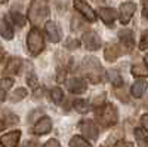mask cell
<instances>
[{
	"label": "cell",
	"instance_id": "1",
	"mask_svg": "<svg viewBox=\"0 0 148 147\" xmlns=\"http://www.w3.org/2000/svg\"><path fill=\"white\" fill-rule=\"evenodd\" d=\"M82 70L84 76L88 77L92 83H99L104 79V68L101 63L93 57H86L82 63Z\"/></svg>",
	"mask_w": 148,
	"mask_h": 147
},
{
	"label": "cell",
	"instance_id": "2",
	"mask_svg": "<svg viewBox=\"0 0 148 147\" xmlns=\"http://www.w3.org/2000/svg\"><path fill=\"white\" fill-rule=\"evenodd\" d=\"M96 119L105 128L116 125L119 120V113L116 106H113L111 103H104L102 106H99L96 108Z\"/></svg>",
	"mask_w": 148,
	"mask_h": 147
},
{
	"label": "cell",
	"instance_id": "3",
	"mask_svg": "<svg viewBox=\"0 0 148 147\" xmlns=\"http://www.w3.org/2000/svg\"><path fill=\"white\" fill-rule=\"evenodd\" d=\"M49 15L47 0H31L28 8V19L31 24L37 26L39 22L45 21Z\"/></svg>",
	"mask_w": 148,
	"mask_h": 147
},
{
	"label": "cell",
	"instance_id": "4",
	"mask_svg": "<svg viewBox=\"0 0 148 147\" xmlns=\"http://www.w3.org/2000/svg\"><path fill=\"white\" fill-rule=\"evenodd\" d=\"M27 48L33 57H37L43 49H45V40H43V34L39 28H31L28 36H27Z\"/></svg>",
	"mask_w": 148,
	"mask_h": 147
},
{
	"label": "cell",
	"instance_id": "5",
	"mask_svg": "<svg viewBox=\"0 0 148 147\" xmlns=\"http://www.w3.org/2000/svg\"><path fill=\"white\" fill-rule=\"evenodd\" d=\"M83 45L88 51H98V49L101 48L102 42H101L99 34H98L96 31L89 30V31H86L83 34Z\"/></svg>",
	"mask_w": 148,
	"mask_h": 147
},
{
	"label": "cell",
	"instance_id": "6",
	"mask_svg": "<svg viewBox=\"0 0 148 147\" xmlns=\"http://www.w3.org/2000/svg\"><path fill=\"white\" fill-rule=\"evenodd\" d=\"M73 3H74L76 10L80 12L86 21H89V22H95L96 21V14H95V10L89 6V3H86L84 0H74Z\"/></svg>",
	"mask_w": 148,
	"mask_h": 147
},
{
	"label": "cell",
	"instance_id": "7",
	"mask_svg": "<svg viewBox=\"0 0 148 147\" xmlns=\"http://www.w3.org/2000/svg\"><path fill=\"white\" fill-rule=\"evenodd\" d=\"M79 128H80L82 134L86 138H90V140H96L98 138V132H99V129H98V126H96V124L93 120H82L79 124Z\"/></svg>",
	"mask_w": 148,
	"mask_h": 147
},
{
	"label": "cell",
	"instance_id": "8",
	"mask_svg": "<svg viewBox=\"0 0 148 147\" xmlns=\"http://www.w3.org/2000/svg\"><path fill=\"white\" fill-rule=\"evenodd\" d=\"M51 129H52V119L47 117V116H42L36 122V125L33 126L31 132L34 135H45V134L51 132Z\"/></svg>",
	"mask_w": 148,
	"mask_h": 147
},
{
	"label": "cell",
	"instance_id": "9",
	"mask_svg": "<svg viewBox=\"0 0 148 147\" xmlns=\"http://www.w3.org/2000/svg\"><path fill=\"white\" fill-rule=\"evenodd\" d=\"M135 10H136V5L132 3V2H126V3H121L120 5L119 18H120V22L123 24V26H126V24L130 21L132 15L135 14Z\"/></svg>",
	"mask_w": 148,
	"mask_h": 147
},
{
	"label": "cell",
	"instance_id": "10",
	"mask_svg": "<svg viewBox=\"0 0 148 147\" xmlns=\"http://www.w3.org/2000/svg\"><path fill=\"white\" fill-rule=\"evenodd\" d=\"M19 138H21V131L19 129L10 131L0 138V147H18Z\"/></svg>",
	"mask_w": 148,
	"mask_h": 147
},
{
	"label": "cell",
	"instance_id": "11",
	"mask_svg": "<svg viewBox=\"0 0 148 147\" xmlns=\"http://www.w3.org/2000/svg\"><path fill=\"white\" fill-rule=\"evenodd\" d=\"M67 88L71 94H83V92H86V89H88V83H86V80H83V79L73 77L67 82Z\"/></svg>",
	"mask_w": 148,
	"mask_h": 147
},
{
	"label": "cell",
	"instance_id": "12",
	"mask_svg": "<svg viewBox=\"0 0 148 147\" xmlns=\"http://www.w3.org/2000/svg\"><path fill=\"white\" fill-rule=\"evenodd\" d=\"M45 30H46V34H47L49 40H51L52 43H59V40H61V28L58 27L56 22L47 21Z\"/></svg>",
	"mask_w": 148,
	"mask_h": 147
},
{
	"label": "cell",
	"instance_id": "13",
	"mask_svg": "<svg viewBox=\"0 0 148 147\" xmlns=\"http://www.w3.org/2000/svg\"><path fill=\"white\" fill-rule=\"evenodd\" d=\"M98 14H99L101 19L107 24V26H113L114 21H116V10L113 8H99L98 10Z\"/></svg>",
	"mask_w": 148,
	"mask_h": 147
},
{
	"label": "cell",
	"instance_id": "14",
	"mask_svg": "<svg viewBox=\"0 0 148 147\" xmlns=\"http://www.w3.org/2000/svg\"><path fill=\"white\" fill-rule=\"evenodd\" d=\"M147 88H148L147 80H145V79H139V80H136V82H135V83L132 85V88H130V94H132L135 98H141V97L145 94Z\"/></svg>",
	"mask_w": 148,
	"mask_h": 147
},
{
	"label": "cell",
	"instance_id": "15",
	"mask_svg": "<svg viewBox=\"0 0 148 147\" xmlns=\"http://www.w3.org/2000/svg\"><path fill=\"white\" fill-rule=\"evenodd\" d=\"M0 36L6 40H10L14 37V30H12L9 21L5 17H0Z\"/></svg>",
	"mask_w": 148,
	"mask_h": 147
},
{
	"label": "cell",
	"instance_id": "16",
	"mask_svg": "<svg viewBox=\"0 0 148 147\" xmlns=\"http://www.w3.org/2000/svg\"><path fill=\"white\" fill-rule=\"evenodd\" d=\"M21 66H22V61L19 58H16V57L9 58L6 68H5V73H8V75H16V73L21 71Z\"/></svg>",
	"mask_w": 148,
	"mask_h": 147
},
{
	"label": "cell",
	"instance_id": "17",
	"mask_svg": "<svg viewBox=\"0 0 148 147\" xmlns=\"http://www.w3.org/2000/svg\"><path fill=\"white\" fill-rule=\"evenodd\" d=\"M119 39L121 40L123 46H126L127 49H132L133 45H135L133 33H132L130 30H121V31H119Z\"/></svg>",
	"mask_w": 148,
	"mask_h": 147
},
{
	"label": "cell",
	"instance_id": "18",
	"mask_svg": "<svg viewBox=\"0 0 148 147\" xmlns=\"http://www.w3.org/2000/svg\"><path fill=\"white\" fill-rule=\"evenodd\" d=\"M120 55V49L117 45H108L105 48V51H104V57L105 59L108 61V63H114V61L119 58Z\"/></svg>",
	"mask_w": 148,
	"mask_h": 147
},
{
	"label": "cell",
	"instance_id": "19",
	"mask_svg": "<svg viewBox=\"0 0 148 147\" xmlns=\"http://www.w3.org/2000/svg\"><path fill=\"white\" fill-rule=\"evenodd\" d=\"M12 85H14V79H10V77H3L0 80V103L6 100V94Z\"/></svg>",
	"mask_w": 148,
	"mask_h": 147
},
{
	"label": "cell",
	"instance_id": "20",
	"mask_svg": "<svg viewBox=\"0 0 148 147\" xmlns=\"http://www.w3.org/2000/svg\"><path fill=\"white\" fill-rule=\"evenodd\" d=\"M70 147H92V144L80 135H74L70 140Z\"/></svg>",
	"mask_w": 148,
	"mask_h": 147
},
{
	"label": "cell",
	"instance_id": "21",
	"mask_svg": "<svg viewBox=\"0 0 148 147\" xmlns=\"http://www.w3.org/2000/svg\"><path fill=\"white\" fill-rule=\"evenodd\" d=\"M73 106H74V108H76L79 113H88L89 108H90V104H89L88 100H74Z\"/></svg>",
	"mask_w": 148,
	"mask_h": 147
},
{
	"label": "cell",
	"instance_id": "22",
	"mask_svg": "<svg viewBox=\"0 0 148 147\" xmlns=\"http://www.w3.org/2000/svg\"><path fill=\"white\" fill-rule=\"evenodd\" d=\"M132 75L135 77H147L148 76V67H145L144 64H135L132 67Z\"/></svg>",
	"mask_w": 148,
	"mask_h": 147
},
{
	"label": "cell",
	"instance_id": "23",
	"mask_svg": "<svg viewBox=\"0 0 148 147\" xmlns=\"http://www.w3.org/2000/svg\"><path fill=\"white\" fill-rule=\"evenodd\" d=\"M108 77H110V82L114 85V86H121L123 85V79H121V76H120V73L117 71V70H111L110 73H108Z\"/></svg>",
	"mask_w": 148,
	"mask_h": 147
},
{
	"label": "cell",
	"instance_id": "24",
	"mask_svg": "<svg viewBox=\"0 0 148 147\" xmlns=\"http://www.w3.org/2000/svg\"><path fill=\"white\" fill-rule=\"evenodd\" d=\"M27 94H28V92L24 89V88H18L16 91H14V94L9 97V100H10L12 103H18V101L24 100V98L27 97Z\"/></svg>",
	"mask_w": 148,
	"mask_h": 147
},
{
	"label": "cell",
	"instance_id": "25",
	"mask_svg": "<svg viewBox=\"0 0 148 147\" xmlns=\"http://www.w3.org/2000/svg\"><path fill=\"white\" fill-rule=\"evenodd\" d=\"M62 98H64V92H62V89H61V88L55 86V88L51 89V100L55 104H59L61 101H62Z\"/></svg>",
	"mask_w": 148,
	"mask_h": 147
},
{
	"label": "cell",
	"instance_id": "26",
	"mask_svg": "<svg viewBox=\"0 0 148 147\" xmlns=\"http://www.w3.org/2000/svg\"><path fill=\"white\" fill-rule=\"evenodd\" d=\"M10 18H12V21H14L15 26H18V27H24V26H25V18H24V15L19 14V12L12 10L10 12Z\"/></svg>",
	"mask_w": 148,
	"mask_h": 147
},
{
	"label": "cell",
	"instance_id": "27",
	"mask_svg": "<svg viewBox=\"0 0 148 147\" xmlns=\"http://www.w3.org/2000/svg\"><path fill=\"white\" fill-rule=\"evenodd\" d=\"M135 135H136L138 141L141 144H144L145 141L148 143V131L144 129V128H138V129H135Z\"/></svg>",
	"mask_w": 148,
	"mask_h": 147
},
{
	"label": "cell",
	"instance_id": "28",
	"mask_svg": "<svg viewBox=\"0 0 148 147\" xmlns=\"http://www.w3.org/2000/svg\"><path fill=\"white\" fill-rule=\"evenodd\" d=\"M139 49H142V51L148 49V30L142 34V37H141V40H139Z\"/></svg>",
	"mask_w": 148,
	"mask_h": 147
},
{
	"label": "cell",
	"instance_id": "29",
	"mask_svg": "<svg viewBox=\"0 0 148 147\" xmlns=\"http://www.w3.org/2000/svg\"><path fill=\"white\" fill-rule=\"evenodd\" d=\"M27 83H28V86H30V88L37 89V85H39V80H37L36 75H28V77H27Z\"/></svg>",
	"mask_w": 148,
	"mask_h": 147
},
{
	"label": "cell",
	"instance_id": "30",
	"mask_svg": "<svg viewBox=\"0 0 148 147\" xmlns=\"http://www.w3.org/2000/svg\"><path fill=\"white\" fill-rule=\"evenodd\" d=\"M79 46H80V42L77 39H67V43H65L67 49H77Z\"/></svg>",
	"mask_w": 148,
	"mask_h": 147
},
{
	"label": "cell",
	"instance_id": "31",
	"mask_svg": "<svg viewBox=\"0 0 148 147\" xmlns=\"http://www.w3.org/2000/svg\"><path fill=\"white\" fill-rule=\"evenodd\" d=\"M114 147H133V144L130 141H126V140H120L114 144Z\"/></svg>",
	"mask_w": 148,
	"mask_h": 147
},
{
	"label": "cell",
	"instance_id": "32",
	"mask_svg": "<svg viewBox=\"0 0 148 147\" xmlns=\"http://www.w3.org/2000/svg\"><path fill=\"white\" fill-rule=\"evenodd\" d=\"M141 125H142V128H144V129H147V131H148V113L142 115V117H141Z\"/></svg>",
	"mask_w": 148,
	"mask_h": 147
},
{
	"label": "cell",
	"instance_id": "33",
	"mask_svg": "<svg viewBox=\"0 0 148 147\" xmlns=\"http://www.w3.org/2000/svg\"><path fill=\"white\" fill-rule=\"evenodd\" d=\"M43 147H61V146H59V143H58L56 140H53V138H52V140H49Z\"/></svg>",
	"mask_w": 148,
	"mask_h": 147
},
{
	"label": "cell",
	"instance_id": "34",
	"mask_svg": "<svg viewBox=\"0 0 148 147\" xmlns=\"http://www.w3.org/2000/svg\"><path fill=\"white\" fill-rule=\"evenodd\" d=\"M21 147H37V141L31 140V141H27V143H24Z\"/></svg>",
	"mask_w": 148,
	"mask_h": 147
},
{
	"label": "cell",
	"instance_id": "35",
	"mask_svg": "<svg viewBox=\"0 0 148 147\" xmlns=\"http://www.w3.org/2000/svg\"><path fill=\"white\" fill-rule=\"evenodd\" d=\"M40 97H43V91L42 89H36L34 91V98H40Z\"/></svg>",
	"mask_w": 148,
	"mask_h": 147
},
{
	"label": "cell",
	"instance_id": "36",
	"mask_svg": "<svg viewBox=\"0 0 148 147\" xmlns=\"http://www.w3.org/2000/svg\"><path fill=\"white\" fill-rule=\"evenodd\" d=\"M3 58H5V51L2 49V46H0V63L3 61Z\"/></svg>",
	"mask_w": 148,
	"mask_h": 147
},
{
	"label": "cell",
	"instance_id": "37",
	"mask_svg": "<svg viewBox=\"0 0 148 147\" xmlns=\"http://www.w3.org/2000/svg\"><path fill=\"white\" fill-rule=\"evenodd\" d=\"M142 14H144V18H145V19H148V6H145V8H144V12H142Z\"/></svg>",
	"mask_w": 148,
	"mask_h": 147
},
{
	"label": "cell",
	"instance_id": "38",
	"mask_svg": "<svg viewBox=\"0 0 148 147\" xmlns=\"http://www.w3.org/2000/svg\"><path fill=\"white\" fill-rule=\"evenodd\" d=\"M3 129H5V122L0 120V131H3Z\"/></svg>",
	"mask_w": 148,
	"mask_h": 147
},
{
	"label": "cell",
	"instance_id": "39",
	"mask_svg": "<svg viewBox=\"0 0 148 147\" xmlns=\"http://www.w3.org/2000/svg\"><path fill=\"white\" fill-rule=\"evenodd\" d=\"M144 59H145V64H147V67H148V54L145 55V58H144Z\"/></svg>",
	"mask_w": 148,
	"mask_h": 147
},
{
	"label": "cell",
	"instance_id": "40",
	"mask_svg": "<svg viewBox=\"0 0 148 147\" xmlns=\"http://www.w3.org/2000/svg\"><path fill=\"white\" fill-rule=\"evenodd\" d=\"M8 2V0H0V3H6Z\"/></svg>",
	"mask_w": 148,
	"mask_h": 147
}]
</instances>
